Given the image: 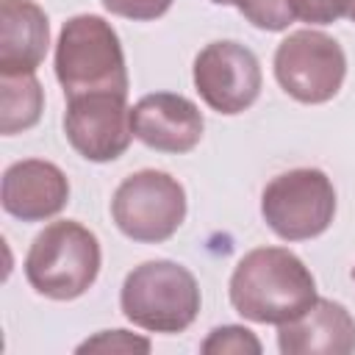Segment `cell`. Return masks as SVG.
<instances>
[{
  "mask_svg": "<svg viewBox=\"0 0 355 355\" xmlns=\"http://www.w3.org/2000/svg\"><path fill=\"white\" fill-rule=\"evenodd\" d=\"M230 302L250 322L283 324L316 302V280L291 250L258 247L236 263Z\"/></svg>",
  "mask_w": 355,
  "mask_h": 355,
  "instance_id": "obj_1",
  "label": "cell"
},
{
  "mask_svg": "<svg viewBox=\"0 0 355 355\" xmlns=\"http://www.w3.org/2000/svg\"><path fill=\"white\" fill-rule=\"evenodd\" d=\"M55 78L67 97L92 92L128 94V67L116 31L97 14L64 22L55 42Z\"/></svg>",
  "mask_w": 355,
  "mask_h": 355,
  "instance_id": "obj_2",
  "label": "cell"
},
{
  "mask_svg": "<svg viewBox=\"0 0 355 355\" xmlns=\"http://www.w3.org/2000/svg\"><path fill=\"white\" fill-rule=\"evenodd\" d=\"M100 241L80 222L61 219L47 225L25 255L31 288L47 300H78L100 275Z\"/></svg>",
  "mask_w": 355,
  "mask_h": 355,
  "instance_id": "obj_3",
  "label": "cell"
},
{
  "mask_svg": "<svg viewBox=\"0 0 355 355\" xmlns=\"http://www.w3.org/2000/svg\"><path fill=\"white\" fill-rule=\"evenodd\" d=\"M200 286L175 261H144L128 272L119 305L122 313L150 333H183L200 313Z\"/></svg>",
  "mask_w": 355,
  "mask_h": 355,
  "instance_id": "obj_4",
  "label": "cell"
},
{
  "mask_svg": "<svg viewBox=\"0 0 355 355\" xmlns=\"http://www.w3.org/2000/svg\"><path fill=\"white\" fill-rule=\"evenodd\" d=\"M261 216L286 241L316 239L336 216V189L322 169H288L263 186Z\"/></svg>",
  "mask_w": 355,
  "mask_h": 355,
  "instance_id": "obj_5",
  "label": "cell"
},
{
  "mask_svg": "<svg viewBox=\"0 0 355 355\" xmlns=\"http://www.w3.org/2000/svg\"><path fill=\"white\" fill-rule=\"evenodd\" d=\"M111 216L128 239L161 244L172 239L186 219V189L161 169L133 172L116 186Z\"/></svg>",
  "mask_w": 355,
  "mask_h": 355,
  "instance_id": "obj_6",
  "label": "cell"
},
{
  "mask_svg": "<svg viewBox=\"0 0 355 355\" xmlns=\"http://www.w3.org/2000/svg\"><path fill=\"white\" fill-rule=\"evenodd\" d=\"M275 78L297 103L319 105L338 94L347 78V55L322 31H294L275 50Z\"/></svg>",
  "mask_w": 355,
  "mask_h": 355,
  "instance_id": "obj_7",
  "label": "cell"
},
{
  "mask_svg": "<svg viewBox=\"0 0 355 355\" xmlns=\"http://www.w3.org/2000/svg\"><path fill=\"white\" fill-rule=\"evenodd\" d=\"M128 94L116 92H92L67 97L64 133L78 155L94 164L119 158L133 141Z\"/></svg>",
  "mask_w": 355,
  "mask_h": 355,
  "instance_id": "obj_8",
  "label": "cell"
},
{
  "mask_svg": "<svg viewBox=\"0 0 355 355\" xmlns=\"http://www.w3.org/2000/svg\"><path fill=\"white\" fill-rule=\"evenodd\" d=\"M261 64L239 42H211L194 58V89L216 114L247 111L261 94Z\"/></svg>",
  "mask_w": 355,
  "mask_h": 355,
  "instance_id": "obj_9",
  "label": "cell"
},
{
  "mask_svg": "<svg viewBox=\"0 0 355 355\" xmlns=\"http://www.w3.org/2000/svg\"><path fill=\"white\" fill-rule=\"evenodd\" d=\"M130 122H133V136L141 144L158 153H178V155L194 150L205 128L200 108L189 97L172 92L144 94L130 108Z\"/></svg>",
  "mask_w": 355,
  "mask_h": 355,
  "instance_id": "obj_10",
  "label": "cell"
},
{
  "mask_svg": "<svg viewBox=\"0 0 355 355\" xmlns=\"http://www.w3.org/2000/svg\"><path fill=\"white\" fill-rule=\"evenodd\" d=\"M3 211L22 222H44L69 202L67 175L42 158H25L3 172Z\"/></svg>",
  "mask_w": 355,
  "mask_h": 355,
  "instance_id": "obj_11",
  "label": "cell"
},
{
  "mask_svg": "<svg viewBox=\"0 0 355 355\" xmlns=\"http://www.w3.org/2000/svg\"><path fill=\"white\" fill-rule=\"evenodd\" d=\"M283 355H349L355 349V319L341 302L316 297L297 319L277 324Z\"/></svg>",
  "mask_w": 355,
  "mask_h": 355,
  "instance_id": "obj_12",
  "label": "cell"
},
{
  "mask_svg": "<svg viewBox=\"0 0 355 355\" xmlns=\"http://www.w3.org/2000/svg\"><path fill=\"white\" fill-rule=\"evenodd\" d=\"M50 47V22L33 0H0V75H33Z\"/></svg>",
  "mask_w": 355,
  "mask_h": 355,
  "instance_id": "obj_13",
  "label": "cell"
},
{
  "mask_svg": "<svg viewBox=\"0 0 355 355\" xmlns=\"http://www.w3.org/2000/svg\"><path fill=\"white\" fill-rule=\"evenodd\" d=\"M44 108V89L36 75H0V133L14 136L33 128Z\"/></svg>",
  "mask_w": 355,
  "mask_h": 355,
  "instance_id": "obj_14",
  "label": "cell"
},
{
  "mask_svg": "<svg viewBox=\"0 0 355 355\" xmlns=\"http://www.w3.org/2000/svg\"><path fill=\"white\" fill-rule=\"evenodd\" d=\"M200 349L205 355H261V341L241 324H222L208 333Z\"/></svg>",
  "mask_w": 355,
  "mask_h": 355,
  "instance_id": "obj_15",
  "label": "cell"
},
{
  "mask_svg": "<svg viewBox=\"0 0 355 355\" xmlns=\"http://www.w3.org/2000/svg\"><path fill=\"white\" fill-rule=\"evenodd\" d=\"M153 349V344L141 336H133L128 330H103L94 338H86L83 344H78V352H125V355H147Z\"/></svg>",
  "mask_w": 355,
  "mask_h": 355,
  "instance_id": "obj_16",
  "label": "cell"
},
{
  "mask_svg": "<svg viewBox=\"0 0 355 355\" xmlns=\"http://www.w3.org/2000/svg\"><path fill=\"white\" fill-rule=\"evenodd\" d=\"M294 19L308 25H330L349 11V0H288Z\"/></svg>",
  "mask_w": 355,
  "mask_h": 355,
  "instance_id": "obj_17",
  "label": "cell"
},
{
  "mask_svg": "<svg viewBox=\"0 0 355 355\" xmlns=\"http://www.w3.org/2000/svg\"><path fill=\"white\" fill-rule=\"evenodd\" d=\"M103 6L125 19H136V22H147V19H158L169 11L172 0H103Z\"/></svg>",
  "mask_w": 355,
  "mask_h": 355,
  "instance_id": "obj_18",
  "label": "cell"
},
{
  "mask_svg": "<svg viewBox=\"0 0 355 355\" xmlns=\"http://www.w3.org/2000/svg\"><path fill=\"white\" fill-rule=\"evenodd\" d=\"M211 3H216V6H236L241 14H247L258 0H211Z\"/></svg>",
  "mask_w": 355,
  "mask_h": 355,
  "instance_id": "obj_19",
  "label": "cell"
},
{
  "mask_svg": "<svg viewBox=\"0 0 355 355\" xmlns=\"http://www.w3.org/2000/svg\"><path fill=\"white\" fill-rule=\"evenodd\" d=\"M347 17L355 22V0H349V11H347Z\"/></svg>",
  "mask_w": 355,
  "mask_h": 355,
  "instance_id": "obj_20",
  "label": "cell"
},
{
  "mask_svg": "<svg viewBox=\"0 0 355 355\" xmlns=\"http://www.w3.org/2000/svg\"><path fill=\"white\" fill-rule=\"evenodd\" d=\"M352 280H355V269H352Z\"/></svg>",
  "mask_w": 355,
  "mask_h": 355,
  "instance_id": "obj_21",
  "label": "cell"
}]
</instances>
